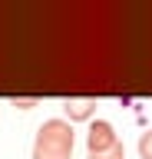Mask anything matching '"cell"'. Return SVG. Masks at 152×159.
Listing matches in <instances>:
<instances>
[{"label": "cell", "instance_id": "cell-1", "mask_svg": "<svg viewBox=\"0 0 152 159\" xmlns=\"http://www.w3.org/2000/svg\"><path fill=\"white\" fill-rule=\"evenodd\" d=\"M73 146H76L73 123H66V119H46L37 129V139H33V159H70Z\"/></svg>", "mask_w": 152, "mask_h": 159}, {"label": "cell", "instance_id": "cell-6", "mask_svg": "<svg viewBox=\"0 0 152 159\" xmlns=\"http://www.w3.org/2000/svg\"><path fill=\"white\" fill-rule=\"evenodd\" d=\"M89 159H126V146H122V143H116L109 152H99V156H89Z\"/></svg>", "mask_w": 152, "mask_h": 159}, {"label": "cell", "instance_id": "cell-2", "mask_svg": "<svg viewBox=\"0 0 152 159\" xmlns=\"http://www.w3.org/2000/svg\"><path fill=\"white\" fill-rule=\"evenodd\" d=\"M116 143H119V136H116L112 123H106V119H96V123L89 126V133H86V152H89V156L109 152Z\"/></svg>", "mask_w": 152, "mask_h": 159}, {"label": "cell", "instance_id": "cell-4", "mask_svg": "<svg viewBox=\"0 0 152 159\" xmlns=\"http://www.w3.org/2000/svg\"><path fill=\"white\" fill-rule=\"evenodd\" d=\"M139 159H152V129L139 136Z\"/></svg>", "mask_w": 152, "mask_h": 159}, {"label": "cell", "instance_id": "cell-5", "mask_svg": "<svg viewBox=\"0 0 152 159\" xmlns=\"http://www.w3.org/2000/svg\"><path fill=\"white\" fill-rule=\"evenodd\" d=\"M40 103V96H10V106L13 109H33Z\"/></svg>", "mask_w": 152, "mask_h": 159}, {"label": "cell", "instance_id": "cell-3", "mask_svg": "<svg viewBox=\"0 0 152 159\" xmlns=\"http://www.w3.org/2000/svg\"><path fill=\"white\" fill-rule=\"evenodd\" d=\"M63 113H66V123H86L96 113V96H66Z\"/></svg>", "mask_w": 152, "mask_h": 159}]
</instances>
